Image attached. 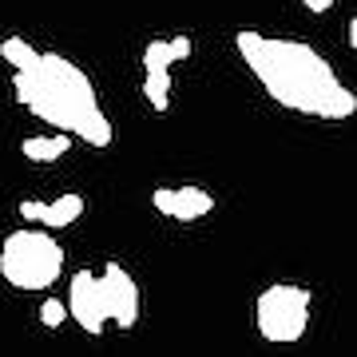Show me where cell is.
I'll return each instance as SVG.
<instances>
[{
    "label": "cell",
    "instance_id": "cell-1",
    "mask_svg": "<svg viewBox=\"0 0 357 357\" xmlns=\"http://www.w3.org/2000/svg\"><path fill=\"white\" fill-rule=\"evenodd\" d=\"M234 44L274 103L298 115H318V119H349L357 112V96L333 76L330 60L318 56L310 44L270 40L258 32H238Z\"/></svg>",
    "mask_w": 357,
    "mask_h": 357
},
{
    "label": "cell",
    "instance_id": "cell-2",
    "mask_svg": "<svg viewBox=\"0 0 357 357\" xmlns=\"http://www.w3.org/2000/svg\"><path fill=\"white\" fill-rule=\"evenodd\" d=\"M13 91L16 103H24L48 128L79 135L91 147H112L115 131L107 112L96 100V84L72 60L56 56V52H40L32 68H16Z\"/></svg>",
    "mask_w": 357,
    "mask_h": 357
},
{
    "label": "cell",
    "instance_id": "cell-3",
    "mask_svg": "<svg viewBox=\"0 0 357 357\" xmlns=\"http://www.w3.org/2000/svg\"><path fill=\"white\" fill-rule=\"evenodd\" d=\"M60 274H64V246L48 230L20 227L0 243V278L13 290H48L60 282Z\"/></svg>",
    "mask_w": 357,
    "mask_h": 357
},
{
    "label": "cell",
    "instance_id": "cell-4",
    "mask_svg": "<svg viewBox=\"0 0 357 357\" xmlns=\"http://www.w3.org/2000/svg\"><path fill=\"white\" fill-rule=\"evenodd\" d=\"M255 326L274 345L302 342L310 326V290L302 286H266L255 302Z\"/></svg>",
    "mask_w": 357,
    "mask_h": 357
},
{
    "label": "cell",
    "instance_id": "cell-5",
    "mask_svg": "<svg viewBox=\"0 0 357 357\" xmlns=\"http://www.w3.org/2000/svg\"><path fill=\"white\" fill-rule=\"evenodd\" d=\"M96 286H100V302L107 321H115L119 330H131L139 321V286L119 262H107V266L96 274Z\"/></svg>",
    "mask_w": 357,
    "mask_h": 357
},
{
    "label": "cell",
    "instance_id": "cell-6",
    "mask_svg": "<svg viewBox=\"0 0 357 357\" xmlns=\"http://www.w3.org/2000/svg\"><path fill=\"white\" fill-rule=\"evenodd\" d=\"M68 318L76 321L84 333H96L100 337L103 326H107V314H103L100 302V286H96V270H76L72 282H68Z\"/></svg>",
    "mask_w": 357,
    "mask_h": 357
},
{
    "label": "cell",
    "instance_id": "cell-7",
    "mask_svg": "<svg viewBox=\"0 0 357 357\" xmlns=\"http://www.w3.org/2000/svg\"><path fill=\"white\" fill-rule=\"evenodd\" d=\"M151 203L159 215L175 218V222H199L215 211V199L203 187H159L151 195Z\"/></svg>",
    "mask_w": 357,
    "mask_h": 357
},
{
    "label": "cell",
    "instance_id": "cell-8",
    "mask_svg": "<svg viewBox=\"0 0 357 357\" xmlns=\"http://www.w3.org/2000/svg\"><path fill=\"white\" fill-rule=\"evenodd\" d=\"M68 147H72V135L68 131H60V135H28L20 143L24 159H32V163H56V159L68 155Z\"/></svg>",
    "mask_w": 357,
    "mask_h": 357
},
{
    "label": "cell",
    "instance_id": "cell-9",
    "mask_svg": "<svg viewBox=\"0 0 357 357\" xmlns=\"http://www.w3.org/2000/svg\"><path fill=\"white\" fill-rule=\"evenodd\" d=\"M79 215H84V199H79L76 191H64L56 203H44V227H52V230H64V227H72V222H79Z\"/></svg>",
    "mask_w": 357,
    "mask_h": 357
},
{
    "label": "cell",
    "instance_id": "cell-10",
    "mask_svg": "<svg viewBox=\"0 0 357 357\" xmlns=\"http://www.w3.org/2000/svg\"><path fill=\"white\" fill-rule=\"evenodd\" d=\"M143 96L155 112H167L171 107V68H159V72H143Z\"/></svg>",
    "mask_w": 357,
    "mask_h": 357
},
{
    "label": "cell",
    "instance_id": "cell-11",
    "mask_svg": "<svg viewBox=\"0 0 357 357\" xmlns=\"http://www.w3.org/2000/svg\"><path fill=\"white\" fill-rule=\"evenodd\" d=\"M36 56H40V52L32 48L24 36L0 40V60H4V64H13V68H32V64H36Z\"/></svg>",
    "mask_w": 357,
    "mask_h": 357
},
{
    "label": "cell",
    "instance_id": "cell-12",
    "mask_svg": "<svg viewBox=\"0 0 357 357\" xmlns=\"http://www.w3.org/2000/svg\"><path fill=\"white\" fill-rule=\"evenodd\" d=\"M171 44L167 40H151L147 48H143V72H159V68H171Z\"/></svg>",
    "mask_w": 357,
    "mask_h": 357
},
{
    "label": "cell",
    "instance_id": "cell-13",
    "mask_svg": "<svg viewBox=\"0 0 357 357\" xmlns=\"http://www.w3.org/2000/svg\"><path fill=\"white\" fill-rule=\"evenodd\" d=\"M68 318V306L60 302V298H44V306H40V321L48 326V330H56V326H64Z\"/></svg>",
    "mask_w": 357,
    "mask_h": 357
},
{
    "label": "cell",
    "instance_id": "cell-14",
    "mask_svg": "<svg viewBox=\"0 0 357 357\" xmlns=\"http://www.w3.org/2000/svg\"><path fill=\"white\" fill-rule=\"evenodd\" d=\"M167 44H171V60H175V64H183V60L191 56V36H187V32H178V36H171Z\"/></svg>",
    "mask_w": 357,
    "mask_h": 357
},
{
    "label": "cell",
    "instance_id": "cell-15",
    "mask_svg": "<svg viewBox=\"0 0 357 357\" xmlns=\"http://www.w3.org/2000/svg\"><path fill=\"white\" fill-rule=\"evenodd\" d=\"M20 218H24V222H40V218H44V203H40V199H24V203H20Z\"/></svg>",
    "mask_w": 357,
    "mask_h": 357
},
{
    "label": "cell",
    "instance_id": "cell-16",
    "mask_svg": "<svg viewBox=\"0 0 357 357\" xmlns=\"http://www.w3.org/2000/svg\"><path fill=\"white\" fill-rule=\"evenodd\" d=\"M302 4H306L310 13H330L333 8V0H302Z\"/></svg>",
    "mask_w": 357,
    "mask_h": 357
}]
</instances>
